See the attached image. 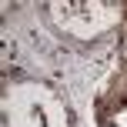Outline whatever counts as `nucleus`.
<instances>
[{"label": "nucleus", "instance_id": "nucleus-1", "mask_svg": "<svg viewBox=\"0 0 127 127\" xmlns=\"http://www.w3.org/2000/svg\"><path fill=\"white\" fill-rule=\"evenodd\" d=\"M104 107L110 110H124L127 107V64H121V74L114 77V84H110V90L104 94Z\"/></svg>", "mask_w": 127, "mask_h": 127}, {"label": "nucleus", "instance_id": "nucleus-2", "mask_svg": "<svg viewBox=\"0 0 127 127\" xmlns=\"http://www.w3.org/2000/svg\"><path fill=\"white\" fill-rule=\"evenodd\" d=\"M124 17H127V7H124Z\"/></svg>", "mask_w": 127, "mask_h": 127}]
</instances>
